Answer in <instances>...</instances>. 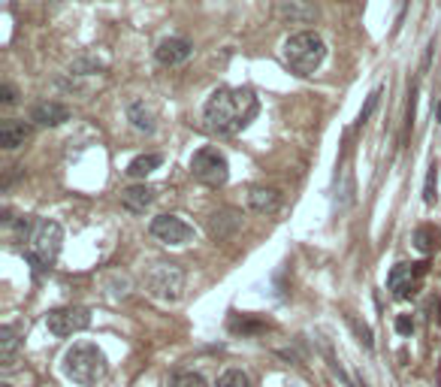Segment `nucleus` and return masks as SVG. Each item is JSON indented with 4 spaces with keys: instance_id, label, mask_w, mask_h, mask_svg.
<instances>
[{
    "instance_id": "14",
    "label": "nucleus",
    "mask_w": 441,
    "mask_h": 387,
    "mask_svg": "<svg viewBox=\"0 0 441 387\" xmlns=\"http://www.w3.org/2000/svg\"><path fill=\"white\" fill-rule=\"evenodd\" d=\"M30 140V124L25 121H16V118H9L0 124V145H4L6 152H13L18 149V145H25Z\"/></svg>"
},
{
    "instance_id": "6",
    "label": "nucleus",
    "mask_w": 441,
    "mask_h": 387,
    "mask_svg": "<svg viewBox=\"0 0 441 387\" xmlns=\"http://www.w3.org/2000/svg\"><path fill=\"white\" fill-rule=\"evenodd\" d=\"M61 245H64V230L58 221H49L42 218L37 227H33V257L40 260V264H55L61 254Z\"/></svg>"
},
{
    "instance_id": "19",
    "label": "nucleus",
    "mask_w": 441,
    "mask_h": 387,
    "mask_svg": "<svg viewBox=\"0 0 441 387\" xmlns=\"http://www.w3.org/2000/svg\"><path fill=\"white\" fill-rule=\"evenodd\" d=\"M438 242H441V239H438V233L433 230V227H420V230L414 233V245L420 248L423 254H429V252H438Z\"/></svg>"
},
{
    "instance_id": "9",
    "label": "nucleus",
    "mask_w": 441,
    "mask_h": 387,
    "mask_svg": "<svg viewBox=\"0 0 441 387\" xmlns=\"http://www.w3.org/2000/svg\"><path fill=\"white\" fill-rule=\"evenodd\" d=\"M151 236L164 245H188V242H194L197 233H194V227L185 224L182 218H176V215H157L151 221Z\"/></svg>"
},
{
    "instance_id": "3",
    "label": "nucleus",
    "mask_w": 441,
    "mask_h": 387,
    "mask_svg": "<svg viewBox=\"0 0 441 387\" xmlns=\"http://www.w3.org/2000/svg\"><path fill=\"white\" fill-rule=\"evenodd\" d=\"M326 58V43L311 30H302V33H293V37L285 43V61L293 73L299 76H309L314 73Z\"/></svg>"
},
{
    "instance_id": "28",
    "label": "nucleus",
    "mask_w": 441,
    "mask_h": 387,
    "mask_svg": "<svg viewBox=\"0 0 441 387\" xmlns=\"http://www.w3.org/2000/svg\"><path fill=\"white\" fill-rule=\"evenodd\" d=\"M0 387H13V384H6V381H4V384H0Z\"/></svg>"
},
{
    "instance_id": "26",
    "label": "nucleus",
    "mask_w": 441,
    "mask_h": 387,
    "mask_svg": "<svg viewBox=\"0 0 441 387\" xmlns=\"http://www.w3.org/2000/svg\"><path fill=\"white\" fill-rule=\"evenodd\" d=\"M0 100L9 106V103H16V88L13 85H0Z\"/></svg>"
},
{
    "instance_id": "24",
    "label": "nucleus",
    "mask_w": 441,
    "mask_h": 387,
    "mask_svg": "<svg viewBox=\"0 0 441 387\" xmlns=\"http://www.w3.org/2000/svg\"><path fill=\"white\" fill-rule=\"evenodd\" d=\"M350 327H354V330H357L360 342H363L366 348H372V333H369V327H366V324H360V321H350Z\"/></svg>"
},
{
    "instance_id": "5",
    "label": "nucleus",
    "mask_w": 441,
    "mask_h": 387,
    "mask_svg": "<svg viewBox=\"0 0 441 387\" xmlns=\"http://www.w3.org/2000/svg\"><path fill=\"white\" fill-rule=\"evenodd\" d=\"M190 176H194L200 185L221 188V185H227V179H230V164L218 149H200L190 157Z\"/></svg>"
},
{
    "instance_id": "7",
    "label": "nucleus",
    "mask_w": 441,
    "mask_h": 387,
    "mask_svg": "<svg viewBox=\"0 0 441 387\" xmlns=\"http://www.w3.org/2000/svg\"><path fill=\"white\" fill-rule=\"evenodd\" d=\"M91 324V312L82 309V305H64V309H55L46 315V327L49 333L55 336H73V333H82Z\"/></svg>"
},
{
    "instance_id": "23",
    "label": "nucleus",
    "mask_w": 441,
    "mask_h": 387,
    "mask_svg": "<svg viewBox=\"0 0 441 387\" xmlns=\"http://www.w3.org/2000/svg\"><path fill=\"white\" fill-rule=\"evenodd\" d=\"M396 330H399L402 336L414 333V321H411V315H399V318H396Z\"/></svg>"
},
{
    "instance_id": "20",
    "label": "nucleus",
    "mask_w": 441,
    "mask_h": 387,
    "mask_svg": "<svg viewBox=\"0 0 441 387\" xmlns=\"http://www.w3.org/2000/svg\"><path fill=\"white\" fill-rule=\"evenodd\" d=\"M169 387H209V381L202 378L200 372L185 369V372H176L173 378H169Z\"/></svg>"
},
{
    "instance_id": "25",
    "label": "nucleus",
    "mask_w": 441,
    "mask_h": 387,
    "mask_svg": "<svg viewBox=\"0 0 441 387\" xmlns=\"http://www.w3.org/2000/svg\"><path fill=\"white\" fill-rule=\"evenodd\" d=\"M423 200H426V203H433V200H435V167L429 169V179H426V194H423Z\"/></svg>"
},
{
    "instance_id": "22",
    "label": "nucleus",
    "mask_w": 441,
    "mask_h": 387,
    "mask_svg": "<svg viewBox=\"0 0 441 387\" xmlns=\"http://www.w3.org/2000/svg\"><path fill=\"white\" fill-rule=\"evenodd\" d=\"M381 91H384V88H375V91H372V94H369V100H366L363 112H360V124H366V121H369V116H372V112H375L378 100H381Z\"/></svg>"
},
{
    "instance_id": "8",
    "label": "nucleus",
    "mask_w": 441,
    "mask_h": 387,
    "mask_svg": "<svg viewBox=\"0 0 441 387\" xmlns=\"http://www.w3.org/2000/svg\"><path fill=\"white\" fill-rule=\"evenodd\" d=\"M426 267H429V264H399V267H393L390 279H387V288L393 291V297H396V300L414 297V293L420 291V284H423Z\"/></svg>"
},
{
    "instance_id": "1",
    "label": "nucleus",
    "mask_w": 441,
    "mask_h": 387,
    "mask_svg": "<svg viewBox=\"0 0 441 387\" xmlns=\"http://www.w3.org/2000/svg\"><path fill=\"white\" fill-rule=\"evenodd\" d=\"M257 97L245 88H218L212 91V97L206 100V124L214 133H236L251 124V118L257 116Z\"/></svg>"
},
{
    "instance_id": "27",
    "label": "nucleus",
    "mask_w": 441,
    "mask_h": 387,
    "mask_svg": "<svg viewBox=\"0 0 441 387\" xmlns=\"http://www.w3.org/2000/svg\"><path fill=\"white\" fill-rule=\"evenodd\" d=\"M435 112H438V121H441V103H438V106H435Z\"/></svg>"
},
{
    "instance_id": "29",
    "label": "nucleus",
    "mask_w": 441,
    "mask_h": 387,
    "mask_svg": "<svg viewBox=\"0 0 441 387\" xmlns=\"http://www.w3.org/2000/svg\"><path fill=\"white\" fill-rule=\"evenodd\" d=\"M438 312H441V303H438ZM438 318H441V315H438Z\"/></svg>"
},
{
    "instance_id": "16",
    "label": "nucleus",
    "mask_w": 441,
    "mask_h": 387,
    "mask_svg": "<svg viewBox=\"0 0 441 387\" xmlns=\"http://www.w3.org/2000/svg\"><path fill=\"white\" fill-rule=\"evenodd\" d=\"M16 357H18V336L13 327H0V366L9 369L16 366Z\"/></svg>"
},
{
    "instance_id": "4",
    "label": "nucleus",
    "mask_w": 441,
    "mask_h": 387,
    "mask_svg": "<svg viewBox=\"0 0 441 387\" xmlns=\"http://www.w3.org/2000/svg\"><path fill=\"white\" fill-rule=\"evenodd\" d=\"M145 288L154 300L161 303H178L185 291V269L178 264H154L145 276Z\"/></svg>"
},
{
    "instance_id": "15",
    "label": "nucleus",
    "mask_w": 441,
    "mask_h": 387,
    "mask_svg": "<svg viewBox=\"0 0 441 387\" xmlns=\"http://www.w3.org/2000/svg\"><path fill=\"white\" fill-rule=\"evenodd\" d=\"M248 206H251V212H257V215H275L281 206V197L273 188H251L248 191Z\"/></svg>"
},
{
    "instance_id": "21",
    "label": "nucleus",
    "mask_w": 441,
    "mask_h": 387,
    "mask_svg": "<svg viewBox=\"0 0 441 387\" xmlns=\"http://www.w3.org/2000/svg\"><path fill=\"white\" fill-rule=\"evenodd\" d=\"M218 387H251V378L242 369H224L218 378Z\"/></svg>"
},
{
    "instance_id": "11",
    "label": "nucleus",
    "mask_w": 441,
    "mask_h": 387,
    "mask_svg": "<svg viewBox=\"0 0 441 387\" xmlns=\"http://www.w3.org/2000/svg\"><path fill=\"white\" fill-rule=\"evenodd\" d=\"M30 121L40 124V128H58V124L70 121V109L55 103V100H46V103H37L30 109Z\"/></svg>"
},
{
    "instance_id": "13",
    "label": "nucleus",
    "mask_w": 441,
    "mask_h": 387,
    "mask_svg": "<svg viewBox=\"0 0 441 387\" xmlns=\"http://www.w3.org/2000/svg\"><path fill=\"white\" fill-rule=\"evenodd\" d=\"M154 203V191L149 185H130L121 191V206L130 215H142Z\"/></svg>"
},
{
    "instance_id": "2",
    "label": "nucleus",
    "mask_w": 441,
    "mask_h": 387,
    "mask_svg": "<svg viewBox=\"0 0 441 387\" xmlns=\"http://www.w3.org/2000/svg\"><path fill=\"white\" fill-rule=\"evenodd\" d=\"M64 375L82 387H94L109 375V363L106 354L91 342H79L64 354Z\"/></svg>"
},
{
    "instance_id": "10",
    "label": "nucleus",
    "mask_w": 441,
    "mask_h": 387,
    "mask_svg": "<svg viewBox=\"0 0 441 387\" xmlns=\"http://www.w3.org/2000/svg\"><path fill=\"white\" fill-rule=\"evenodd\" d=\"M154 55L164 67H178L194 55V45H190V40H185V37H169V40H164L161 45H157Z\"/></svg>"
},
{
    "instance_id": "12",
    "label": "nucleus",
    "mask_w": 441,
    "mask_h": 387,
    "mask_svg": "<svg viewBox=\"0 0 441 387\" xmlns=\"http://www.w3.org/2000/svg\"><path fill=\"white\" fill-rule=\"evenodd\" d=\"M242 227V215L236 209H221L209 218V233L212 239H230Z\"/></svg>"
},
{
    "instance_id": "17",
    "label": "nucleus",
    "mask_w": 441,
    "mask_h": 387,
    "mask_svg": "<svg viewBox=\"0 0 441 387\" xmlns=\"http://www.w3.org/2000/svg\"><path fill=\"white\" fill-rule=\"evenodd\" d=\"M164 164V157L161 155H139L137 161H130V167H127V173L133 176V179H145L149 173H154L157 167Z\"/></svg>"
},
{
    "instance_id": "18",
    "label": "nucleus",
    "mask_w": 441,
    "mask_h": 387,
    "mask_svg": "<svg viewBox=\"0 0 441 387\" xmlns=\"http://www.w3.org/2000/svg\"><path fill=\"white\" fill-rule=\"evenodd\" d=\"M127 112H130V121H133V128H137V130H142V133L154 130V116H151V109H145V103L133 100Z\"/></svg>"
}]
</instances>
